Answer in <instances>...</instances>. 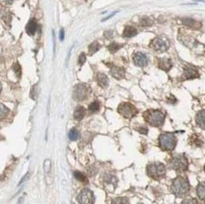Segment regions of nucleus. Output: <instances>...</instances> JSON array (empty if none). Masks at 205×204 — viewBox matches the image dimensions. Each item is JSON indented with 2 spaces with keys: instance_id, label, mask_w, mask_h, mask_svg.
I'll return each instance as SVG.
<instances>
[{
  "instance_id": "obj_21",
  "label": "nucleus",
  "mask_w": 205,
  "mask_h": 204,
  "mask_svg": "<svg viewBox=\"0 0 205 204\" xmlns=\"http://www.w3.org/2000/svg\"><path fill=\"white\" fill-rule=\"evenodd\" d=\"M197 194L200 199L205 201V183H200L197 187Z\"/></svg>"
},
{
  "instance_id": "obj_15",
  "label": "nucleus",
  "mask_w": 205,
  "mask_h": 204,
  "mask_svg": "<svg viewBox=\"0 0 205 204\" xmlns=\"http://www.w3.org/2000/svg\"><path fill=\"white\" fill-rule=\"evenodd\" d=\"M111 74L113 78L121 79L125 76V69L123 67H119V66H112Z\"/></svg>"
},
{
  "instance_id": "obj_3",
  "label": "nucleus",
  "mask_w": 205,
  "mask_h": 204,
  "mask_svg": "<svg viewBox=\"0 0 205 204\" xmlns=\"http://www.w3.org/2000/svg\"><path fill=\"white\" fill-rule=\"evenodd\" d=\"M177 144V139L173 133H162L159 137V145L163 150H173Z\"/></svg>"
},
{
  "instance_id": "obj_29",
  "label": "nucleus",
  "mask_w": 205,
  "mask_h": 204,
  "mask_svg": "<svg viewBox=\"0 0 205 204\" xmlns=\"http://www.w3.org/2000/svg\"><path fill=\"white\" fill-rule=\"evenodd\" d=\"M181 204H200V203H198L197 201V199H186L182 200V202Z\"/></svg>"
},
{
  "instance_id": "obj_25",
  "label": "nucleus",
  "mask_w": 205,
  "mask_h": 204,
  "mask_svg": "<svg viewBox=\"0 0 205 204\" xmlns=\"http://www.w3.org/2000/svg\"><path fill=\"white\" fill-rule=\"evenodd\" d=\"M74 176H75V178H77L78 181H81V183H87V177L85 176L84 174L80 173V172H78V171L74 172Z\"/></svg>"
},
{
  "instance_id": "obj_5",
  "label": "nucleus",
  "mask_w": 205,
  "mask_h": 204,
  "mask_svg": "<svg viewBox=\"0 0 205 204\" xmlns=\"http://www.w3.org/2000/svg\"><path fill=\"white\" fill-rule=\"evenodd\" d=\"M169 165L172 169L176 171H185L187 169L188 162L187 159L184 157V155L177 154L174 155L169 162Z\"/></svg>"
},
{
  "instance_id": "obj_8",
  "label": "nucleus",
  "mask_w": 205,
  "mask_h": 204,
  "mask_svg": "<svg viewBox=\"0 0 205 204\" xmlns=\"http://www.w3.org/2000/svg\"><path fill=\"white\" fill-rule=\"evenodd\" d=\"M88 88L84 84H78L73 90V97L77 101H82L87 98Z\"/></svg>"
},
{
  "instance_id": "obj_17",
  "label": "nucleus",
  "mask_w": 205,
  "mask_h": 204,
  "mask_svg": "<svg viewBox=\"0 0 205 204\" xmlns=\"http://www.w3.org/2000/svg\"><path fill=\"white\" fill-rule=\"evenodd\" d=\"M138 33V30L136 28L131 27V25H127L124 28V31H123V36L127 37V38H131L135 36Z\"/></svg>"
},
{
  "instance_id": "obj_13",
  "label": "nucleus",
  "mask_w": 205,
  "mask_h": 204,
  "mask_svg": "<svg viewBox=\"0 0 205 204\" xmlns=\"http://www.w3.org/2000/svg\"><path fill=\"white\" fill-rule=\"evenodd\" d=\"M38 27H39V25H38V24H37V21L35 20V19H31V20H29V22H28L27 27H26L27 33L29 35V36H33L37 31Z\"/></svg>"
},
{
  "instance_id": "obj_23",
  "label": "nucleus",
  "mask_w": 205,
  "mask_h": 204,
  "mask_svg": "<svg viewBox=\"0 0 205 204\" xmlns=\"http://www.w3.org/2000/svg\"><path fill=\"white\" fill-rule=\"evenodd\" d=\"M124 46L123 44H117V43H112L111 44H109L108 46V49L111 53H115L116 51H118L119 49L121 48V47Z\"/></svg>"
},
{
  "instance_id": "obj_27",
  "label": "nucleus",
  "mask_w": 205,
  "mask_h": 204,
  "mask_svg": "<svg viewBox=\"0 0 205 204\" xmlns=\"http://www.w3.org/2000/svg\"><path fill=\"white\" fill-rule=\"evenodd\" d=\"M152 20L149 17H143L140 20V25L142 27H150V25H152Z\"/></svg>"
},
{
  "instance_id": "obj_36",
  "label": "nucleus",
  "mask_w": 205,
  "mask_h": 204,
  "mask_svg": "<svg viewBox=\"0 0 205 204\" xmlns=\"http://www.w3.org/2000/svg\"><path fill=\"white\" fill-rule=\"evenodd\" d=\"M6 2L8 3V4H11V3H12V1H13V0H5Z\"/></svg>"
},
{
  "instance_id": "obj_6",
  "label": "nucleus",
  "mask_w": 205,
  "mask_h": 204,
  "mask_svg": "<svg viewBox=\"0 0 205 204\" xmlns=\"http://www.w3.org/2000/svg\"><path fill=\"white\" fill-rule=\"evenodd\" d=\"M117 111L123 117L128 118V119L132 118V117L134 115H136V113H137V109L131 103H130V102H124V103H121L118 106Z\"/></svg>"
},
{
  "instance_id": "obj_7",
  "label": "nucleus",
  "mask_w": 205,
  "mask_h": 204,
  "mask_svg": "<svg viewBox=\"0 0 205 204\" xmlns=\"http://www.w3.org/2000/svg\"><path fill=\"white\" fill-rule=\"evenodd\" d=\"M78 201L80 204H94V196L89 189H83L78 196Z\"/></svg>"
},
{
  "instance_id": "obj_4",
  "label": "nucleus",
  "mask_w": 205,
  "mask_h": 204,
  "mask_svg": "<svg viewBox=\"0 0 205 204\" xmlns=\"http://www.w3.org/2000/svg\"><path fill=\"white\" fill-rule=\"evenodd\" d=\"M147 175L154 180H160L165 177L166 169L162 162H152L147 165Z\"/></svg>"
},
{
  "instance_id": "obj_24",
  "label": "nucleus",
  "mask_w": 205,
  "mask_h": 204,
  "mask_svg": "<svg viewBox=\"0 0 205 204\" xmlns=\"http://www.w3.org/2000/svg\"><path fill=\"white\" fill-rule=\"evenodd\" d=\"M68 136H69V139L72 140V141H76V140L78 139V137H80V132H78V130L77 129H71V130L68 133Z\"/></svg>"
},
{
  "instance_id": "obj_35",
  "label": "nucleus",
  "mask_w": 205,
  "mask_h": 204,
  "mask_svg": "<svg viewBox=\"0 0 205 204\" xmlns=\"http://www.w3.org/2000/svg\"><path fill=\"white\" fill-rule=\"evenodd\" d=\"M116 12H117V11H115V12H113V14H111V15H109V16H107L106 18H104L102 21H106V20H108V19H110V18H111V17H113V15H115V13H116Z\"/></svg>"
},
{
  "instance_id": "obj_1",
  "label": "nucleus",
  "mask_w": 205,
  "mask_h": 204,
  "mask_svg": "<svg viewBox=\"0 0 205 204\" xmlns=\"http://www.w3.org/2000/svg\"><path fill=\"white\" fill-rule=\"evenodd\" d=\"M189 185L188 181L184 177H178L172 181L171 184V191L172 193L177 197H182L186 195L189 191Z\"/></svg>"
},
{
  "instance_id": "obj_18",
  "label": "nucleus",
  "mask_w": 205,
  "mask_h": 204,
  "mask_svg": "<svg viewBox=\"0 0 205 204\" xmlns=\"http://www.w3.org/2000/svg\"><path fill=\"white\" fill-rule=\"evenodd\" d=\"M196 122L201 129L205 130V110L198 111L196 116Z\"/></svg>"
},
{
  "instance_id": "obj_22",
  "label": "nucleus",
  "mask_w": 205,
  "mask_h": 204,
  "mask_svg": "<svg viewBox=\"0 0 205 204\" xmlns=\"http://www.w3.org/2000/svg\"><path fill=\"white\" fill-rule=\"evenodd\" d=\"M100 109V104L98 101H94L92 102L89 107H88V110H89L90 113H97V111H99Z\"/></svg>"
},
{
  "instance_id": "obj_19",
  "label": "nucleus",
  "mask_w": 205,
  "mask_h": 204,
  "mask_svg": "<svg viewBox=\"0 0 205 204\" xmlns=\"http://www.w3.org/2000/svg\"><path fill=\"white\" fill-rule=\"evenodd\" d=\"M86 113V110L82 106H78L74 111V118L76 120H81Z\"/></svg>"
},
{
  "instance_id": "obj_32",
  "label": "nucleus",
  "mask_w": 205,
  "mask_h": 204,
  "mask_svg": "<svg viewBox=\"0 0 205 204\" xmlns=\"http://www.w3.org/2000/svg\"><path fill=\"white\" fill-rule=\"evenodd\" d=\"M137 130L140 133H142V134H147V127H139V129H137Z\"/></svg>"
},
{
  "instance_id": "obj_9",
  "label": "nucleus",
  "mask_w": 205,
  "mask_h": 204,
  "mask_svg": "<svg viewBox=\"0 0 205 204\" xmlns=\"http://www.w3.org/2000/svg\"><path fill=\"white\" fill-rule=\"evenodd\" d=\"M150 46L154 50L158 51V52H165L168 48V44H166L165 41H163V39H161V38H155V39H153Z\"/></svg>"
},
{
  "instance_id": "obj_14",
  "label": "nucleus",
  "mask_w": 205,
  "mask_h": 204,
  "mask_svg": "<svg viewBox=\"0 0 205 204\" xmlns=\"http://www.w3.org/2000/svg\"><path fill=\"white\" fill-rule=\"evenodd\" d=\"M158 66L163 71H169L172 67V62L168 58H161L158 60Z\"/></svg>"
},
{
  "instance_id": "obj_26",
  "label": "nucleus",
  "mask_w": 205,
  "mask_h": 204,
  "mask_svg": "<svg viewBox=\"0 0 205 204\" xmlns=\"http://www.w3.org/2000/svg\"><path fill=\"white\" fill-rule=\"evenodd\" d=\"M111 204H129V199L127 197H115L113 199Z\"/></svg>"
},
{
  "instance_id": "obj_12",
  "label": "nucleus",
  "mask_w": 205,
  "mask_h": 204,
  "mask_svg": "<svg viewBox=\"0 0 205 204\" xmlns=\"http://www.w3.org/2000/svg\"><path fill=\"white\" fill-rule=\"evenodd\" d=\"M182 22L184 25H186L189 28H192V30H200L201 25H202V24H201L200 22L194 20V19L192 18H182Z\"/></svg>"
},
{
  "instance_id": "obj_11",
  "label": "nucleus",
  "mask_w": 205,
  "mask_h": 204,
  "mask_svg": "<svg viewBox=\"0 0 205 204\" xmlns=\"http://www.w3.org/2000/svg\"><path fill=\"white\" fill-rule=\"evenodd\" d=\"M184 78L185 79H196L200 76V74H198V71L196 67L191 65H187L184 67Z\"/></svg>"
},
{
  "instance_id": "obj_30",
  "label": "nucleus",
  "mask_w": 205,
  "mask_h": 204,
  "mask_svg": "<svg viewBox=\"0 0 205 204\" xmlns=\"http://www.w3.org/2000/svg\"><path fill=\"white\" fill-rule=\"evenodd\" d=\"M85 62H86V55L84 53H80V57H78V64L83 65Z\"/></svg>"
},
{
  "instance_id": "obj_37",
  "label": "nucleus",
  "mask_w": 205,
  "mask_h": 204,
  "mask_svg": "<svg viewBox=\"0 0 205 204\" xmlns=\"http://www.w3.org/2000/svg\"><path fill=\"white\" fill-rule=\"evenodd\" d=\"M204 171H205V166H204Z\"/></svg>"
},
{
  "instance_id": "obj_28",
  "label": "nucleus",
  "mask_w": 205,
  "mask_h": 204,
  "mask_svg": "<svg viewBox=\"0 0 205 204\" xmlns=\"http://www.w3.org/2000/svg\"><path fill=\"white\" fill-rule=\"evenodd\" d=\"M12 69H13L14 73L16 74V76H18V78H20L21 76V66H20V64H19L18 62H15L13 64V66H12Z\"/></svg>"
},
{
  "instance_id": "obj_33",
  "label": "nucleus",
  "mask_w": 205,
  "mask_h": 204,
  "mask_svg": "<svg viewBox=\"0 0 205 204\" xmlns=\"http://www.w3.org/2000/svg\"><path fill=\"white\" fill-rule=\"evenodd\" d=\"M64 28H62L61 31H60V40L64 41Z\"/></svg>"
},
{
  "instance_id": "obj_16",
  "label": "nucleus",
  "mask_w": 205,
  "mask_h": 204,
  "mask_svg": "<svg viewBox=\"0 0 205 204\" xmlns=\"http://www.w3.org/2000/svg\"><path fill=\"white\" fill-rule=\"evenodd\" d=\"M96 79L97 84L102 88H106L109 84L108 76H107L105 74H103V73H97L96 76Z\"/></svg>"
},
{
  "instance_id": "obj_34",
  "label": "nucleus",
  "mask_w": 205,
  "mask_h": 204,
  "mask_svg": "<svg viewBox=\"0 0 205 204\" xmlns=\"http://www.w3.org/2000/svg\"><path fill=\"white\" fill-rule=\"evenodd\" d=\"M104 35H105L107 38H112V37H113V31H112V30L106 31V32L104 33Z\"/></svg>"
},
{
  "instance_id": "obj_20",
  "label": "nucleus",
  "mask_w": 205,
  "mask_h": 204,
  "mask_svg": "<svg viewBox=\"0 0 205 204\" xmlns=\"http://www.w3.org/2000/svg\"><path fill=\"white\" fill-rule=\"evenodd\" d=\"M100 48H101V44H100L97 41H94L92 44H90V46H88V51H89V55L92 56L93 54L97 52Z\"/></svg>"
},
{
  "instance_id": "obj_2",
  "label": "nucleus",
  "mask_w": 205,
  "mask_h": 204,
  "mask_svg": "<svg viewBox=\"0 0 205 204\" xmlns=\"http://www.w3.org/2000/svg\"><path fill=\"white\" fill-rule=\"evenodd\" d=\"M145 120L147 121L149 125L153 127H161L165 122V113L161 111L157 110H149L147 111L144 114Z\"/></svg>"
},
{
  "instance_id": "obj_10",
  "label": "nucleus",
  "mask_w": 205,
  "mask_h": 204,
  "mask_svg": "<svg viewBox=\"0 0 205 204\" xmlns=\"http://www.w3.org/2000/svg\"><path fill=\"white\" fill-rule=\"evenodd\" d=\"M132 60H133L134 64L139 66V67H144V66H146L147 64V62H149L147 57L142 52L135 53L133 57H132Z\"/></svg>"
},
{
  "instance_id": "obj_31",
  "label": "nucleus",
  "mask_w": 205,
  "mask_h": 204,
  "mask_svg": "<svg viewBox=\"0 0 205 204\" xmlns=\"http://www.w3.org/2000/svg\"><path fill=\"white\" fill-rule=\"evenodd\" d=\"M9 113V110L7 107H5L4 105L1 104V118L3 119L4 118V116H6Z\"/></svg>"
}]
</instances>
